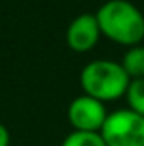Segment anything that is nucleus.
Wrapping results in <instances>:
<instances>
[{
    "label": "nucleus",
    "mask_w": 144,
    "mask_h": 146,
    "mask_svg": "<svg viewBox=\"0 0 144 146\" xmlns=\"http://www.w3.org/2000/svg\"><path fill=\"white\" fill-rule=\"evenodd\" d=\"M107 115L108 112L104 102L93 97H88L85 94L80 97H75L68 107V121L75 127V131L100 133Z\"/></svg>",
    "instance_id": "20e7f679"
},
{
    "label": "nucleus",
    "mask_w": 144,
    "mask_h": 146,
    "mask_svg": "<svg viewBox=\"0 0 144 146\" xmlns=\"http://www.w3.org/2000/svg\"><path fill=\"white\" fill-rule=\"evenodd\" d=\"M100 26L95 14H80L66 29V42L76 53H87L95 48L100 37Z\"/></svg>",
    "instance_id": "39448f33"
},
{
    "label": "nucleus",
    "mask_w": 144,
    "mask_h": 146,
    "mask_svg": "<svg viewBox=\"0 0 144 146\" xmlns=\"http://www.w3.org/2000/svg\"><path fill=\"white\" fill-rule=\"evenodd\" d=\"M10 143V134H9V129L0 122V146H9Z\"/></svg>",
    "instance_id": "1a4fd4ad"
},
{
    "label": "nucleus",
    "mask_w": 144,
    "mask_h": 146,
    "mask_svg": "<svg viewBox=\"0 0 144 146\" xmlns=\"http://www.w3.org/2000/svg\"><path fill=\"white\" fill-rule=\"evenodd\" d=\"M107 146H144V117L131 109L110 112L100 129Z\"/></svg>",
    "instance_id": "7ed1b4c3"
},
{
    "label": "nucleus",
    "mask_w": 144,
    "mask_h": 146,
    "mask_svg": "<svg viewBox=\"0 0 144 146\" xmlns=\"http://www.w3.org/2000/svg\"><path fill=\"white\" fill-rule=\"evenodd\" d=\"M61 146H107L102 139L100 133H83V131H73L70 133Z\"/></svg>",
    "instance_id": "6e6552de"
},
{
    "label": "nucleus",
    "mask_w": 144,
    "mask_h": 146,
    "mask_svg": "<svg viewBox=\"0 0 144 146\" xmlns=\"http://www.w3.org/2000/svg\"><path fill=\"white\" fill-rule=\"evenodd\" d=\"M122 68L131 80L144 78V46H132L122 58Z\"/></svg>",
    "instance_id": "423d86ee"
},
{
    "label": "nucleus",
    "mask_w": 144,
    "mask_h": 146,
    "mask_svg": "<svg viewBox=\"0 0 144 146\" xmlns=\"http://www.w3.org/2000/svg\"><path fill=\"white\" fill-rule=\"evenodd\" d=\"M95 17L100 33L114 42L132 48L144 39V14L129 0H108Z\"/></svg>",
    "instance_id": "f257e3e1"
},
{
    "label": "nucleus",
    "mask_w": 144,
    "mask_h": 146,
    "mask_svg": "<svg viewBox=\"0 0 144 146\" xmlns=\"http://www.w3.org/2000/svg\"><path fill=\"white\" fill-rule=\"evenodd\" d=\"M126 99L129 109L144 117V78L131 80L126 92Z\"/></svg>",
    "instance_id": "0eeeda50"
},
{
    "label": "nucleus",
    "mask_w": 144,
    "mask_h": 146,
    "mask_svg": "<svg viewBox=\"0 0 144 146\" xmlns=\"http://www.w3.org/2000/svg\"><path fill=\"white\" fill-rule=\"evenodd\" d=\"M129 83L131 78L122 65L112 60H93L80 73V85L85 95L100 102H110L126 95Z\"/></svg>",
    "instance_id": "f03ea898"
}]
</instances>
